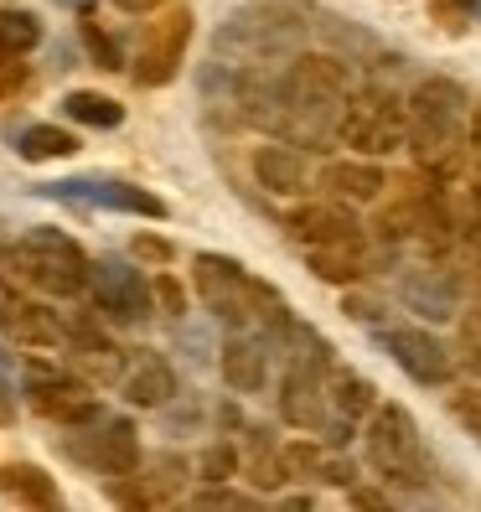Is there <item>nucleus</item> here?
Wrapping results in <instances>:
<instances>
[{"label":"nucleus","mask_w":481,"mask_h":512,"mask_svg":"<svg viewBox=\"0 0 481 512\" xmlns=\"http://www.w3.org/2000/svg\"><path fill=\"white\" fill-rule=\"evenodd\" d=\"M352 104V78L337 57L306 52L280 78H244V119L259 130H275L300 150H321L342 140V119Z\"/></svg>","instance_id":"nucleus-1"},{"label":"nucleus","mask_w":481,"mask_h":512,"mask_svg":"<svg viewBox=\"0 0 481 512\" xmlns=\"http://www.w3.org/2000/svg\"><path fill=\"white\" fill-rule=\"evenodd\" d=\"M192 280H197V295L202 306L213 311L218 321H228L233 331H259L269 347H285V337L295 331L285 300L269 290L264 280H254L238 259H223V254H197L192 259Z\"/></svg>","instance_id":"nucleus-2"},{"label":"nucleus","mask_w":481,"mask_h":512,"mask_svg":"<svg viewBox=\"0 0 481 512\" xmlns=\"http://www.w3.org/2000/svg\"><path fill=\"white\" fill-rule=\"evenodd\" d=\"M404 145L430 176H456L466 145V94L450 78H425L409 94V135Z\"/></svg>","instance_id":"nucleus-3"},{"label":"nucleus","mask_w":481,"mask_h":512,"mask_svg":"<svg viewBox=\"0 0 481 512\" xmlns=\"http://www.w3.org/2000/svg\"><path fill=\"white\" fill-rule=\"evenodd\" d=\"M285 383H280V414L295 430H321L326 419V378H332V347L316 331L295 326L285 337Z\"/></svg>","instance_id":"nucleus-4"},{"label":"nucleus","mask_w":481,"mask_h":512,"mask_svg":"<svg viewBox=\"0 0 481 512\" xmlns=\"http://www.w3.org/2000/svg\"><path fill=\"white\" fill-rule=\"evenodd\" d=\"M295 42H300V21H285L280 6H244L223 21L218 57L228 68H259V63H275V57H290Z\"/></svg>","instance_id":"nucleus-5"},{"label":"nucleus","mask_w":481,"mask_h":512,"mask_svg":"<svg viewBox=\"0 0 481 512\" xmlns=\"http://www.w3.org/2000/svg\"><path fill=\"white\" fill-rule=\"evenodd\" d=\"M363 450L383 481H425L430 476V456H425V440H419L414 414L399 404H378L368 419V435Z\"/></svg>","instance_id":"nucleus-6"},{"label":"nucleus","mask_w":481,"mask_h":512,"mask_svg":"<svg viewBox=\"0 0 481 512\" xmlns=\"http://www.w3.org/2000/svg\"><path fill=\"white\" fill-rule=\"evenodd\" d=\"M21 264H26V285H37L47 295H78L88 290V259L68 233L57 228H32L21 238Z\"/></svg>","instance_id":"nucleus-7"},{"label":"nucleus","mask_w":481,"mask_h":512,"mask_svg":"<svg viewBox=\"0 0 481 512\" xmlns=\"http://www.w3.org/2000/svg\"><path fill=\"white\" fill-rule=\"evenodd\" d=\"M404 135H409V104H399L394 94H383V88H363V94H352L347 119H342V140L352 150L388 156V150L404 145Z\"/></svg>","instance_id":"nucleus-8"},{"label":"nucleus","mask_w":481,"mask_h":512,"mask_svg":"<svg viewBox=\"0 0 481 512\" xmlns=\"http://www.w3.org/2000/svg\"><path fill=\"white\" fill-rule=\"evenodd\" d=\"M192 42V11L171 6L140 32V52H135V83L140 88H161L182 73V57Z\"/></svg>","instance_id":"nucleus-9"},{"label":"nucleus","mask_w":481,"mask_h":512,"mask_svg":"<svg viewBox=\"0 0 481 512\" xmlns=\"http://www.w3.org/2000/svg\"><path fill=\"white\" fill-rule=\"evenodd\" d=\"M68 456L83 461V466H94V471H104L114 481V476H130L140 466V435H135L130 419H104L99 414V419H88V425H73Z\"/></svg>","instance_id":"nucleus-10"},{"label":"nucleus","mask_w":481,"mask_h":512,"mask_svg":"<svg viewBox=\"0 0 481 512\" xmlns=\"http://www.w3.org/2000/svg\"><path fill=\"white\" fill-rule=\"evenodd\" d=\"M88 295H94V306L109 316V321H145L150 316V300H156V290H150V280L140 275V269H130L125 259H99L88 264Z\"/></svg>","instance_id":"nucleus-11"},{"label":"nucleus","mask_w":481,"mask_h":512,"mask_svg":"<svg viewBox=\"0 0 481 512\" xmlns=\"http://www.w3.org/2000/svg\"><path fill=\"white\" fill-rule=\"evenodd\" d=\"M42 197H63V202H83V207H109V213H135V218H166V202L156 192L114 182V176H73V182H52V187H42Z\"/></svg>","instance_id":"nucleus-12"},{"label":"nucleus","mask_w":481,"mask_h":512,"mask_svg":"<svg viewBox=\"0 0 481 512\" xmlns=\"http://www.w3.org/2000/svg\"><path fill=\"white\" fill-rule=\"evenodd\" d=\"M290 233L306 249H363V223H357L352 202H306L290 213Z\"/></svg>","instance_id":"nucleus-13"},{"label":"nucleus","mask_w":481,"mask_h":512,"mask_svg":"<svg viewBox=\"0 0 481 512\" xmlns=\"http://www.w3.org/2000/svg\"><path fill=\"white\" fill-rule=\"evenodd\" d=\"M26 399H32L37 414L57 419V425H88V419H99V399L88 394V383H78L68 373L32 368V378H26Z\"/></svg>","instance_id":"nucleus-14"},{"label":"nucleus","mask_w":481,"mask_h":512,"mask_svg":"<svg viewBox=\"0 0 481 512\" xmlns=\"http://www.w3.org/2000/svg\"><path fill=\"white\" fill-rule=\"evenodd\" d=\"M368 409H373V383L347 368H332V378H326V419L316 435H326L332 445H347L357 435V419Z\"/></svg>","instance_id":"nucleus-15"},{"label":"nucleus","mask_w":481,"mask_h":512,"mask_svg":"<svg viewBox=\"0 0 481 512\" xmlns=\"http://www.w3.org/2000/svg\"><path fill=\"white\" fill-rule=\"evenodd\" d=\"M383 347L414 383H445L450 378V357H445V347L430 337V331L394 326V331H383Z\"/></svg>","instance_id":"nucleus-16"},{"label":"nucleus","mask_w":481,"mask_h":512,"mask_svg":"<svg viewBox=\"0 0 481 512\" xmlns=\"http://www.w3.org/2000/svg\"><path fill=\"white\" fill-rule=\"evenodd\" d=\"M399 295H404V306H409V311L430 316V321L456 316V306H461V285H456V275H450V269H435V264L404 269Z\"/></svg>","instance_id":"nucleus-17"},{"label":"nucleus","mask_w":481,"mask_h":512,"mask_svg":"<svg viewBox=\"0 0 481 512\" xmlns=\"http://www.w3.org/2000/svg\"><path fill=\"white\" fill-rule=\"evenodd\" d=\"M0 331L21 347H57L68 342V326L57 321V311L37 306V300H21V295H6L0 300Z\"/></svg>","instance_id":"nucleus-18"},{"label":"nucleus","mask_w":481,"mask_h":512,"mask_svg":"<svg viewBox=\"0 0 481 512\" xmlns=\"http://www.w3.org/2000/svg\"><path fill=\"white\" fill-rule=\"evenodd\" d=\"M254 176H259V187L264 192H275V197H300V192H311V156L300 145H264L259 156H254Z\"/></svg>","instance_id":"nucleus-19"},{"label":"nucleus","mask_w":481,"mask_h":512,"mask_svg":"<svg viewBox=\"0 0 481 512\" xmlns=\"http://www.w3.org/2000/svg\"><path fill=\"white\" fill-rule=\"evenodd\" d=\"M223 378L238 388V394H259L269 383V342L259 331H233L223 342Z\"/></svg>","instance_id":"nucleus-20"},{"label":"nucleus","mask_w":481,"mask_h":512,"mask_svg":"<svg viewBox=\"0 0 481 512\" xmlns=\"http://www.w3.org/2000/svg\"><path fill=\"white\" fill-rule=\"evenodd\" d=\"M135 487H114V497L119 502H166L176 487H182V481H187V461L182 456H150V461H140L135 471Z\"/></svg>","instance_id":"nucleus-21"},{"label":"nucleus","mask_w":481,"mask_h":512,"mask_svg":"<svg viewBox=\"0 0 481 512\" xmlns=\"http://www.w3.org/2000/svg\"><path fill=\"white\" fill-rule=\"evenodd\" d=\"M119 388H125V399H130V404L156 409V404H166V399L176 394V373H171L166 357L140 352V357H135V368H130L125 378H119Z\"/></svg>","instance_id":"nucleus-22"},{"label":"nucleus","mask_w":481,"mask_h":512,"mask_svg":"<svg viewBox=\"0 0 481 512\" xmlns=\"http://www.w3.org/2000/svg\"><path fill=\"white\" fill-rule=\"evenodd\" d=\"M321 187L342 202H373L383 192V171L373 161H332L321 171Z\"/></svg>","instance_id":"nucleus-23"},{"label":"nucleus","mask_w":481,"mask_h":512,"mask_svg":"<svg viewBox=\"0 0 481 512\" xmlns=\"http://www.w3.org/2000/svg\"><path fill=\"white\" fill-rule=\"evenodd\" d=\"M0 492H6L11 502H26V507H57L63 497H57V481L32 466V461H11V466H0Z\"/></svg>","instance_id":"nucleus-24"},{"label":"nucleus","mask_w":481,"mask_h":512,"mask_svg":"<svg viewBox=\"0 0 481 512\" xmlns=\"http://www.w3.org/2000/svg\"><path fill=\"white\" fill-rule=\"evenodd\" d=\"M16 150H21L26 161H63V156H73V150H78V140L68 130H57V125H26L16 135Z\"/></svg>","instance_id":"nucleus-25"},{"label":"nucleus","mask_w":481,"mask_h":512,"mask_svg":"<svg viewBox=\"0 0 481 512\" xmlns=\"http://www.w3.org/2000/svg\"><path fill=\"white\" fill-rule=\"evenodd\" d=\"M68 119H78V125H94V130H114L119 119H125V109H119L109 94H88V88H73V94L63 99Z\"/></svg>","instance_id":"nucleus-26"},{"label":"nucleus","mask_w":481,"mask_h":512,"mask_svg":"<svg viewBox=\"0 0 481 512\" xmlns=\"http://www.w3.org/2000/svg\"><path fill=\"white\" fill-rule=\"evenodd\" d=\"M311 269L332 285H347L363 275V249H311Z\"/></svg>","instance_id":"nucleus-27"},{"label":"nucleus","mask_w":481,"mask_h":512,"mask_svg":"<svg viewBox=\"0 0 481 512\" xmlns=\"http://www.w3.org/2000/svg\"><path fill=\"white\" fill-rule=\"evenodd\" d=\"M42 42V26L32 11H0V47L11 52H32Z\"/></svg>","instance_id":"nucleus-28"},{"label":"nucleus","mask_w":481,"mask_h":512,"mask_svg":"<svg viewBox=\"0 0 481 512\" xmlns=\"http://www.w3.org/2000/svg\"><path fill=\"white\" fill-rule=\"evenodd\" d=\"M83 47L94 52V63H99V68H119V47L99 32V21H83Z\"/></svg>","instance_id":"nucleus-29"},{"label":"nucleus","mask_w":481,"mask_h":512,"mask_svg":"<svg viewBox=\"0 0 481 512\" xmlns=\"http://www.w3.org/2000/svg\"><path fill=\"white\" fill-rule=\"evenodd\" d=\"M21 83H26V63H21V52L0 47V99H11Z\"/></svg>","instance_id":"nucleus-30"},{"label":"nucleus","mask_w":481,"mask_h":512,"mask_svg":"<svg viewBox=\"0 0 481 512\" xmlns=\"http://www.w3.org/2000/svg\"><path fill=\"white\" fill-rule=\"evenodd\" d=\"M150 290H156V300H161V306H166L171 316H182V311H187V290L176 285L171 275H161V280H150Z\"/></svg>","instance_id":"nucleus-31"},{"label":"nucleus","mask_w":481,"mask_h":512,"mask_svg":"<svg viewBox=\"0 0 481 512\" xmlns=\"http://www.w3.org/2000/svg\"><path fill=\"white\" fill-rule=\"evenodd\" d=\"M202 471H207V481H228V471H233V450L228 445H213L202 456Z\"/></svg>","instance_id":"nucleus-32"},{"label":"nucleus","mask_w":481,"mask_h":512,"mask_svg":"<svg viewBox=\"0 0 481 512\" xmlns=\"http://www.w3.org/2000/svg\"><path fill=\"white\" fill-rule=\"evenodd\" d=\"M135 254H140V259H150V264H166V259H171V244H166V238L140 233V238H135Z\"/></svg>","instance_id":"nucleus-33"},{"label":"nucleus","mask_w":481,"mask_h":512,"mask_svg":"<svg viewBox=\"0 0 481 512\" xmlns=\"http://www.w3.org/2000/svg\"><path fill=\"white\" fill-rule=\"evenodd\" d=\"M378 311H383L378 300H368V295H347V316H352V321H357V316H363V321H378Z\"/></svg>","instance_id":"nucleus-34"},{"label":"nucleus","mask_w":481,"mask_h":512,"mask_svg":"<svg viewBox=\"0 0 481 512\" xmlns=\"http://www.w3.org/2000/svg\"><path fill=\"white\" fill-rule=\"evenodd\" d=\"M197 507H249V497H238V492H202Z\"/></svg>","instance_id":"nucleus-35"},{"label":"nucleus","mask_w":481,"mask_h":512,"mask_svg":"<svg viewBox=\"0 0 481 512\" xmlns=\"http://www.w3.org/2000/svg\"><path fill=\"white\" fill-rule=\"evenodd\" d=\"M119 11H130V16H145V11H156V6H166V0H114Z\"/></svg>","instance_id":"nucleus-36"},{"label":"nucleus","mask_w":481,"mask_h":512,"mask_svg":"<svg viewBox=\"0 0 481 512\" xmlns=\"http://www.w3.org/2000/svg\"><path fill=\"white\" fill-rule=\"evenodd\" d=\"M471 150H476V161H481V109L471 114Z\"/></svg>","instance_id":"nucleus-37"},{"label":"nucleus","mask_w":481,"mask_h":512,"mask_svg":"<svg viewBox=\"0 0 481 512\" xmlns=\"http://www.w3.org/2000/svg\"><path fill=\"white\" fill-rule=\"evenodd\" d=\"M352 502H357V507H383V497H378V492H352Z\"/></svg>","instance_id":"nucleus-38"},{"label":"nucleus","mask_w":481,"mask_h":512,"mask_svg":"<svg viewBox=\"0 0 481 512\" xmlns=\"http://www.w3.org/2000/svg\"><path fill=\"white\" fill-rule=\"evenodd\" d=\"M63 6H88V0H63Z\"/></svg>","instance_id":"nucleus-39"}]
</instances>
